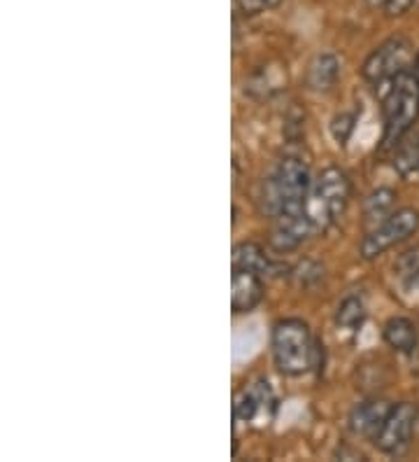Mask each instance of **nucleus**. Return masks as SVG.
Segmentation results:
<instances>
[{"instance_id": "4468645a", "label": "nucleus", "mask_w": 419, "mask_h": 462, "mask_svg": "<svg viewBox=\"0 0 419 462\" xmlns=\"http://www.w3.org/2000/svg\"><path fill=\"white\" fill-rule=\"evenodd\" d=\"M231 269H247V271H257V273H266L270 269V262L263 253L261 245L257 243H238L233 248V254H231Z\"/></svg>"}, {"instance_id": "ddd939ff", "label": "nucleus", "mask_w": 419, "mask_h": 462, "mask_svg": "<svg viewBox=\"0 0 419 462\" xmlns=\"http://www.w3.org/2000/svg\"><path fill=\"white\" fill-rule=\"evenodd\" d=\"M382 337H385L387 346L401 353V356H413L419 346V332L414 328V322L408 320V318H391V320H387Z\"/></svg>"}, {"instance_id": "7ed1b4c3", "label": "nucleus", "mask_w": 419, "mask_h": 462, "mask_svg": "<svg viewBox=\"0 0 419 462\" xmlns=\"http://www.w3.org/2000/svg\"><path fill=\"white\" fill-rule=\"evenodd\" d=\"M385 135L382 147H396L419 119V79L413 70L398 75L382 94Z\"/></svg>"}, {"instance_id": "9b49d317", "label": "nucleus", "mask_w": 419, "mask_h": 462, "mask_svg": "<svg viewBox=\"0 0 419 462\" xmlns=\"http://www.w3.org/2000/svg\"><path fill=\"white\" fill-rule=\"evenodd\" d=\"M391 409H394V404L387 400H380V397L366 400L361 402V404L354 406L352 411H350V420H347V423H350L352 434L373 441L375 437H378V432L382 430V425H385Z\"/></svg>"}, {"instance_id": "423d86ee", "label": "nucleus", "mask_w": 419, "mask_h": 462, "mask_svg": "<svg viewBox=\"0 0 419 462\" xmlns=\"http://www.w3.org/2000/svg\"><path fill=\"white\" fill-rule=\"evenodd\" d=\"M419 231V210L414 208H401L394 210V213L382 220L380 225L373 226V229L366 234V238L361 241V257L363 260H375L385 254L387 250L398 245V243L408 241L410 236H414Z\"/></svg>"}, {"instance_id": "aec40b11", "label": "nucleus", "mask_w": 419, "mask_h": 462, "mask_svg": "<svg viewBox=\"0 0 419 462\" xmlns=\"http://www.w3.org/2000/svg\"><path fill=\"white\" fill-rule=\"evenodd\" d=\"M413 5H414V0H387L385 12H387V17H401V14H405Z\"/></svg>"}, {"instance_id": "20e7f679", "label": "nucleus", "mask_w": 419, "mask_h": 462, "mask_svg": "<svg viewBox=\"0 0 419 462\" xmlns=\"http://www.w3.org/2000/svg\"><path fill=\"white\" fill-rule=\"evenodd\" d=\"M275 366L285 376H303L317 362V344L313 332L298 318H285L273 328L270 337Z\"/></svg>"}, {"instance_id": "2eb2a0df", "label": "nucleus", "mask_w": 419, "mask_h": 462, "mask_svg": "<svg viewBox=\"0 0 419 462\" xmlns=\"http://www.w3.org/2000/svg\"><path fill=\"white\" fill-rule=\"evenodd\" d=\"M394 203H396V192L389 189V187H380V189L370 192L366 203H363V217H366L369 225L378 226L394 213Z\"/></svg>"}, {"instance_id": "f8f14e48", "label": "nucleus", "mask_w": 419, "mask_h": 462, "mask_svg": "<svg viewBox=\"0 0 419 462\" xmlns=\"http://www.w3.org/2000/svg\"><path fill=\"white\" fill-rule=\"evenodd\" d=\"M341 78V61L331 51H322L305 68V87L310 91H329Z\"/></svg>"}, {"instance_id": "6e6552de", "label": "nucleus", "mask_w": 419, "mask_h": 462, "mask_svg": "<svg viewBox=\"0 0 419 462\" xmlns=\"http://www.w3.org/2000/svg\"><path fill=\"white\" fill-rule=\"evenodd\" d=\"M417 406L403 402V404H394L391 413L387 416L385 425L373 439L375 448L387 456H401L413 441L414 425H417Z\"/></svg>"}, {"instance_id": "6ab92c4d", "label": "nucleus", "mask_w": 419, "mask_h": 462, "mask_svg": "<svg viewBox=\"0 0 419 462\" xmlns=\"http://www.w3.org/2000/svg\"><path fill=\"white\" fill-rule=\"evenodd\" d=\"M279 3H282V0H235V7H238L245 17H251V14H259V12L273 10Z\"/></svg>"}, {"instance_id": "9d476101", "label": "nucleus", "mask_w": 419, "mask_h": 462, "mask_svg": "<svg viewBox=\"0 0 419 462\" xmlns=\"http://www.w3.org/2000/svg\"><path fill=\"white\" fill-rule=\"evenodd\" d=\"M263 278L257 271L231 269V309L233 313H251L261 304Z\"/></svg>"}, {"instance_id": "0eeeda50", "label": "nucleus", "mask_w": 419, "mask_h": 462, "mask_svg": "<svg viewBox=\"0 0 419 462\" xmlns=\"http://www.w3.org/2000/svg\"><path fill=\"white\" fill-rule=\"evenodd\" d=\"M275 411H278V397L269 381H251L242 385L233 400V416L238 423L263 428L273 420Z\"/></svg>"}, {"instance_id": "dca6fc26", "label": "nucleus", "mask_w": 419, "mask_h": 462, "mask_svg": "<svg viewBox=\"0 0 419 462\" xmlns=\"http://www.w3.org/2000/svg\"><path fill=\"white\" fill-rule=\"evenodd\" d=\"M366 320V306L359 297H347L335 313V325L347 334H357Z\"/></svg>"}, {"instance_id": "412c9836", "label": "nucleus", "mask_w": 419, "mask_h": 462, "mask_svg": "<svg viewBox=\"0 0 419 462\" xmlns=\"http://www.w3.org/2000/svg\"><path fill=\"white\" fill-rule=\"evenodd\" d=\"M370 7H385L387 5V0H366Z\"/></svg>"}, {"instance_id": "f3484780", "label": "nucleus", "mask_w": 419, "mask_h": 462, "mask_svg": "<svg viewBox=\"0 0 419 462\" xmlns=\"http://www.w3.org/2000/svg\"><path fill=\"white\" fill-rule=\"evenodd\" d=\"M394 150H396V157H394L396 162H394V166L398 169V173L410 175L414 171H419V135H414L410 141L403 138Z\"/></svg>"}, {"instance_id": "4be33fe9", "label": "nucleus", "mask_w": 419, "mask_h": 462, "mask_svg": "<svg viewBox=\"0 0 419 462\" xmlns=\"http://www.w3.org/2000/svg\"><path fill=\"white\" fill-rule=\"evenodd\" d=\"M413 73L417 75V79H419V54H417V59H414V68H413Z\"/></svg>"}, {"instance_id": "f03ea898", "label": "nucleus", "mask_w": 419, "mask_h": 462, "mask_svg": "<svg viewBox=\"0 0 419 462\" xmlns=\"http://www.w3.org/2000/svg\"><path fill=\"white\" fill-rule=\"evenodd\" d=\"M352 199V182L342 169L329 166L313 180V189L305 201V215L314 234H324L329 226L341 220Z\"/></svg>"}, {"instance_id": "a211bd4d", "label": "nucleus", "mask_w": 419, "mask_h": 462, "mask_svg": "<svg viewBox=\"0 0 419 462\" xmlns=\"http://www.w3.org/2000/svg\"><path fill=\"white\" fill-rule=\"evenodd\" d=\"M354 122H357V117L352 113L335 115L333 122H331V134H333V141L338 145H347V141L352 138Z\"/></svg>"}, {"instance_id": "1a4fd4ad", "label": "nucleus", "mask_w": 419, "mask_h": 462, "mask_svg": "<svg viewBox=\"0 0 419 462\" xmlns=\"http://www.w3.org/2000/svg\"><path fill=\"white\" fill-rule=\"evenodd\" d=\"M275 229L273 236H270V245H273L278 253H291V250H296L298 245L307 241V238L317 236L307 220L305 210L301 213H291V215H279L275 217Z\"/></svg>"}, {"instance_id": "39448f33", "label": "nucleus", "mask_w": 419, "mask_h": 462, "mask_svg": "<svg viewBox=\"0 0 419 462\" xmlns=\"http://www.w3.org/2000/svg\"><path fill=\"white\" fill-rule=\"evenodd\" d=\"M413 63V47L405 38H389L382 45L375 47L369 54V59L363 61L361 75L366 82L378 89V87H387L394 82L401 73L410 70Z\"/></svg>"}, {"instance_id": "f257e3e1", "label": "nucleus", "mask_w": 419, "mask_h": 462, "mask_svg": "<svg viewBox=\"0 0 419 462\" xmlns=\"http://www.w3.org/2000/svg\"><path fill=\"white\" fill-rule=\"evenodd\" d=\"M313 189L310 171L296 157H285L275 166L273 175L263 182L261 208L270 217L301 213Z\"/></svg>"}]
</instances>
